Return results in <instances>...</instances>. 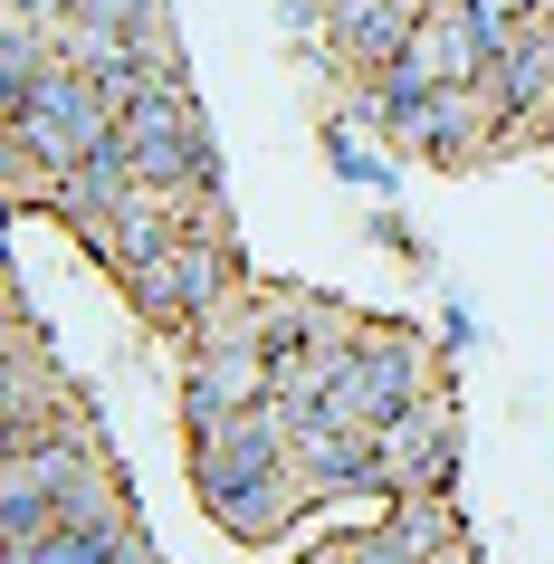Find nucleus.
I'll return each instance as SVG.
<instances>
[{
    "label": "nucleus",
    "instance_id": "nucleus-6",
    "mask_svg": "<svg viewBox=\"0 0 554 564\" xmlns=\"http://www.w3.org/2000/svg\"><path fill=\"white\" fill-rule=\"evenodd\" d=\"M287 478L306 488V498H335V488H363L373 478V431H354V421H296L287 441Z\"/></svg>",
    "mask_w": 554,
    "mask_h": 564
},
{
    "label": "nucleus",
    "instance_id": "nucleus-1",
    "mask_svg": "<svg viewBox=\"0 0 554 564\" xmlns=\"http://www.w3.org/2000/svg\"><path fill=\"white\" fill-rule=\"evenodd\" d=\"M192 478H202V507L230 535H278L306 507V488L287 478V459H239L220 441H192Z\"/></svg>",
    "mask_w": 554,
    "mask_h": 564
},
{
    "label": "nucleus",
    "instance_id": "nucleus-5",
    "mask_svg": "<svg viewBox=\"0 0 554 564\" xmlns=\"http://www.w3.org/2000/svg\"><path fill=\"white\" fill-rule=\"evenodd\" d=\"M144 192H153V182L134 173V153H124V134H116V144H96L87 163H77V173H58V182H48V210H58V220H67L77 239H106V230L124 220V210L144 202Z\"/></svg>",
    "mask_w": 554,
    "mask_h": 564
},
{
    "label": "nucleus",
    "instance_id": "nucleus-4",
    "mask_svg": "<svg viewBox=\"0 0 554 564\" xmlns=\"http://www.w3.org/2000/svg\"><path fill=\"white\" fill-rule=\"evenodd\" d=\"M268 345H249V335H202L192 345V383H182V421H192V441H210V431H230L249 402H268Z\"/></svg>",
    "mask_w": 554,
    "mask_h": 564
},
{
    "label": "nucleus",
    "instance_id": "nucleus-3",
    "mask_svg": "<svg viewBox=\"0 0 554 564\" xmlns=\"http://www.w3.org/2000/svg\"><path fill=\"white\" fill-rule=\"evenodd\" d=\"M124 153H134V173L153 192H173V202H202L210 182V153H202V124H192V96H134L116 116Z\"/></svg>",
    "mask_w": 554,
    "mask_h": 564
},
{
    "label": "nucleus",
    "instance_id": "nucleus-2",
    "mask_svg": "<svg viewBox=\"0 0 554 564\" xmlns=\"http://www.w3.org/2000/svg\"><path fill=\"white\" fill-rule=\"evenodd\" d=\"M449 459H459V412H449V392H421L402 421H382L373 431V488L392 498H439L449 488Z\"/></svg>",
    "mask_w": 554,
    "mask_h": 564
},
{
    "label": "nucleus",
    "instance_id": "nucleus-8",
    "mask_svg": "<svg viewBox=\"0 0 554 564\" xmlns=\"http://www.w3.org/2000/svg\"><path fill=\"white\" fill-rule=\"evenodd\" d=\"M296 564H345V545H335V555H296Z\"/></svg>",
    "mask_w": 554,
    "mask_h": 564
},
{
    "label": "nucleus",
    "instance_id": "nucleus-7",
    "mask_svg": "<svg viewBox=\"0 0 554 564\" xmlns=\"http://www.w3.org/2000/svg\"><path fill=\"white\" fill-rule=\"evenodd\" d=\"M325 10H335V48H345L354 67H392L411 48V30H421V10H431V0H325Z\"/></svg>",
    "mask_w": 554,
    "mask_h": 564
}]
</instances>
